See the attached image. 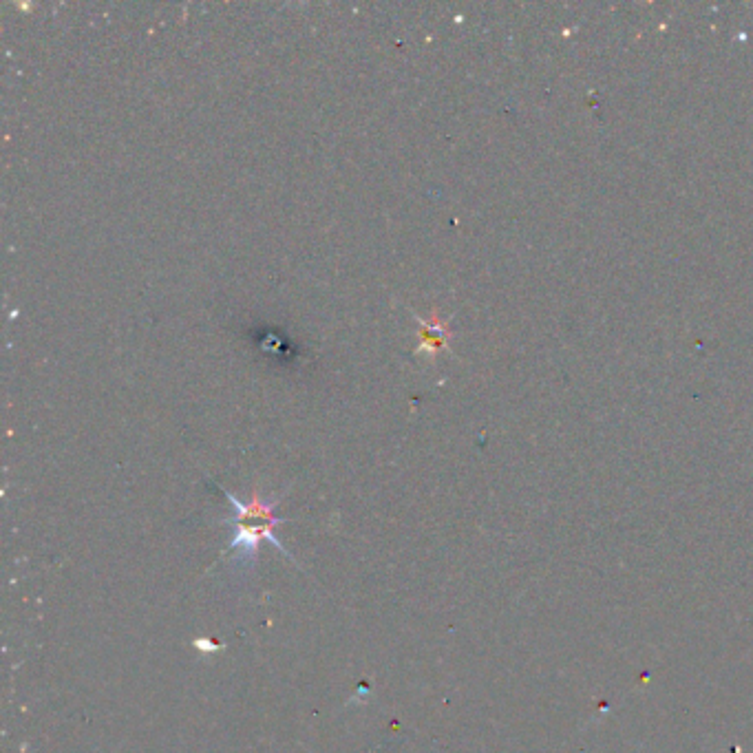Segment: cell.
<instances>
[{"label": "cell", "mask_w": 753, "mask_h": 753, "mask_svg": "<svg viewBox=\"0 0 753 753\" xmlns=\"http://www.w3.org/2000/svg\"><path fill=\"white\" fill-rule=\"evenodd\" d=\"M224 495L237 511V517L232 519V522L237 524V535L230 542V548L239 550V557L243 561L257 559L259 546L263 542H270L272 546H277L281 553H285V557L294 559L290 550L279 542L277 535H274V528L283 522L281 517L274 515V506H277V502L263 500L259 491L252 493L250 502H239L230 491H224Z\"/></svg>", "instance_id": "cell-1"}, {"label": "cell", "mask_w": 753, "mask_h": 753, "mask_svg": "<svg viewBox=\"0 0 753 753\" xmlns=\"http://www.w3.org/2000/svg\"><path fill=\"white\" fill-rule=\"evenodd\" d=\"M416 321L420 325L418 345H416L418 356H427L429 360H433L440 352H449V341H451L449 318H442L438 310H433L431 318L416 316Z\"/></svg>", "instance_id": "cell-2"}, {"label": "cell", "mask_w": 753, "mask_h": 753, "mask_svg": "<svg viewBox=\"0 0 753 753\" xmlns=\"http://www.w3.org/2000/svg\"><path fill=\"white\" fill-rule=\"evenodd\" d=\"M195 648L201 650V652H215V650H219L217 645L212 643V641H208V639H197L195 641Z\"/></svg>", "instance_id": "cell-3"}]
</instances>
